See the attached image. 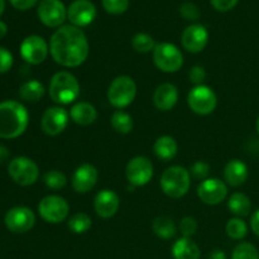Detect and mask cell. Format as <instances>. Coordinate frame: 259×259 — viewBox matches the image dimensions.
I'll use <instances>...</instances> for the list:
<instances>
[{
    "mask_svg": "<svg viewBox=\"0 0 259 259\" xmlns=\"http://www.w3.org/2000/svg\"><path fill=\"white\" fill-rule=\"evenodd\" d=\"M50 53L56 63L63 67H77L89 57L90 46L81 28L62 25L50 39Z\"/></svg>",
    "mask_w": 259,
    "mask_h": 259,
    "instance_id": "cell-1",
    "label": "cell"
},
{
    "mask_svg": "<svg viewBox=\"0 0 259 259\" xmlns=\"http://www.w3.org/2000/svg\"><path fill=\"white\" fill-rule=\"evenodd\" d=\"M28 124L29 114L22 103L15 100L0 103V138H18L27 131Z\"/></svg>",
    "mask_w": 259,
    "mask_h": 259,
    "instance_id": "cell-2",
    "label": "cell"
},
{
    "mask_svg": "<svg viewBox=\"0 0 259 259\" xmlns=\"http://www.w3.org/2000/svg\"><path fill=\"white\" fill-rule=\"evenodd\" d=\"M48 94L53 103L67 105L73 103L80 95V82L76 76L68 71H58L51 78Z\"/></svg>",
    "mask_w": 259,
    "mask_h": 259,
    "instance_id": "cell-3",
    "label": "cell"
},
{
    "mask_svg": "<svg viewBox=\"0 0 259 259\" xmlns=\"http://www.w3.org/2000/svg\"><path fill=\"white\" fill-rule=\"evenodd\" d=\"M162 191L171 199H180L189 192L191 186V175L182 166H171L161 176Z\"/></svg>",
    "mask_w": 259,
    "mask_h": 259,
    "instance_id": "cell-4",
    "label": "cell"
},
{
    "mask_svg": "<svg viewBox=\"0 0 259 259\" xmlns=\"http://www.w3.org/2000/svg\"><path fill=\"white\" fill-rule=\"evenodd\" d=\"M108 100L114 108L124 109L131 105L137 96V83L131 76L121 75L114 78L108 89Z\"/></svg>",
    "mask_w": 259,
    "mask_h": 259,
    "instance_id": "cell-5",
    "label": "cell"
},
{
    "mask_svg": "<svg viewBox=\"0 0 259 259\" xmlns=\"http://www.w3.org/2000/svg\"><path fill=\"white\" fill-rule=\"evenodd\" d=\"M153 62L162 72L175 73L184 65V55L174 43H157L153 51Z\"/></svg>",
    "mask_w": 259,
    "mask_h": 259,
    "instance_id": "cell-6",
    "label": "cell"
},
{
    "mask_svg": "<svg viewBox=\"0 0 259 259\" xmlns=\"http://www.w3.org/2000/svg\"><path fill=\"white\" fill-rule=\"evenodd\" d=\"M8 174L17 185L23 187L32 186L39 177V168L33 159L19 156L13 158L8 164Z\"/></svg>",
    "mask_w": 259,
    "mask_h": 259,
    "instance_id": "cell-7",
    "label": "cell"
},
{
    "mask_svg": "<svg viewBox=\"0 0 259 259\" xmlns=\"http://www.w3.org/2000/svg\"><path fill=\"white\" fill-rule=\"evenodd\" d=\"M38 212L46 223L60 224L67 219L70 214V205L58 195H48L38 204Z\"/></svg>",
    "mask_w": 259,
    "mask_h": 259,
    "instance_id": "cell-8",
    "label": "cell"
},
{
    "mask_svg": "<svg viewBox=\"0 0 259 259\" xmlns=\"http://www.w3.org/2000/svg\"><path fill=\"white\" fill-rule=\"evenodd\" d=\"M187 105L197 115H209L217 109V94L206 85L195 86L187 95Z\"/></svg>",
    "mask_w": 259,
    "mask_h": 259,
    "instance_id": "cell-9",
    "label": "cell"
},
{
    "mask_svg": "<svg viewBox=\"0 0 259 259\" xmlns=\"http://www.w3.org/2000/svg\"><path fill=\"white\" fill-rule=\"evenodd\" d=\"M4 224L9 232L14 234H24L34 227L35 215L32 209L27 206L12 207L5 214Z\"/></svg>",
    "mask_w": 259,
    "mask_h": 259,
    "instance_id": "cell-10",
    "label": "cell"
},
{
    "mask_svg": "<svg viewBox=\"0 0 259 259\" xmlns=\"http://www.w3.org/2000/svg\"><path fill=\"white\" fill-rule=\"evenodd\" d=\"M20 56L29 65H40L50 53V45L40 35H28L20 43Z\"/></svg>",
    "mask_w": 259,
    "mask_h": 259,
    "instance_id": "cell-11",
    "label": "cell"
},
{
    "mask_svg": "<svg viewBox=\"0 0 259 259\" xmlns=\"http://www.w3.org/2000/svg\"><path fill=\"white\" fill-rule=\"evenodd\" d=\"M125 176L133 187L146 186L153 177V163L144 156H137L128 162Z\"/></svg>",
    "mask_w": 259,
    "mask_h": 259,
    "instance_id": "cell-12",
    "label": "cell"
},
{
    "mask_svg": "<svg viewBox=\"0 0 259 259\" xmlns=\"http://www.w3.org/2000/svg\"><path fill=\"white\" fill-rule=\"evenodd\" d=\"M38 18L50 28L62 27L67 19V9L61 0H42L38 5Z\"/></svg>",
    "mask_w": 259,
    "mask_h": 259,
    "instance_id": "cell-13",
    "label": "cell"
},
{
    "mask_svg": "<svg viewBox=\"0 0 259 259\" xmlns=\"http://www.w3.org/2000/svg\"><path fill=\"white\" fill-rule=\"evenodd\" d=\"M70 114L62 106H51L46 109L40 120L43 133L50 137L60 136L68 125Z\"/></svg>",
    "mask_w": 259,
    "mask_h": 259,
    "instance_id": "cell-14",
    "label": "cell"
},
{
    "mask_svg": "<svg viewBox=\"0 0 259 259\" xmlns=\"http://www.w3.org/2000/svg\"><path fill=\"white\" fill-rule=\"evenodd\" d=\"M197 196L206 205H219L228 197V186L220 179L210 177L199 184Z\"/></svg>",
    "mask_w": 259,
    "mask_h": 259,
    "instance_id": "cell-15",
    "label": "cell"
},
{
    "mask_svg": "<svg viewBox=\"0 0 259 259\" xmlns=\"http://www.w3.org/2000/svg\"><path fill=\"white\" fill-rule=\"evenodd\" d=\"M98 10L90 0H75L67 9V19L75 27H88L95 20Z\"/></svg>",
    "mask_w": 259,
    "mask_h": 259,
    "instance_id": "cell-16",
    "label": "cell"
},
{
    "mask_svg": "<svg viewBox=\"0 0 259 259\" xmlns=\"http://www.w3.org/2000/svg\"><path fill=\"white\" fill-rule=\"evenodd\" d=\"M182 47L190 53H200L209 43V32L202 24H191L182 32Z\"/></svg>",
    "mask_w": 259,
    "mask_h": 259,
    "instance_id": "cell-17",
    "label": "cell"
},
{
    "mask_svg": "<svg viewBox=\"0 0 259 259\" xmlns=\"http://www.w3.org/2000/svg\"><path fill=\"white\" fill-rule=\"evenodd\" d=\"M99 172L94 164L82 163L72 175V187L77 194H88L98 184Z\"/></svg>",
    "mask_w": 259,
    "mask_h": 259,
    "instance_id": "cell-18",
    "label": "cell"
},
{
    "mask_svg": "<svg viewBox=\"0 0 259 259\" xmlns=\"http://www.w3.org/2000/svg\"><path fill=\"white\" fill-rule=\"evenodd\" d=\"M120 206V199L113 190H101L96 194L94 200V209L98 217L103 219H110L118 212Z\"/></svg>",
    "mask_w": 259,
    "mask_h": 259,
    "instance_id": "cell-19",
    "label": "cell"
},
{
    "mask_svg": "<svg viewBox=\"0 0 259 259\" xmlns=\"http://www.w3.org/2000/svg\"><path fill=\"white\" fill-rule=\"evenodd\" d=\"M179 101V89L174 83H161L153 94V103L161 111H168L175 108Z\"/></svg>",
    "mask_w": 259,
    "mask_h": 259,
    "instance_id": "cell-20",
    "label": "cell"
},
{
    "mask_svg": "<svg viewBox=\"0 0 259 259\" xmlns=\"http://www.w3.org/2000/svg\"><path fill=\"white\" fill-rule=\"evenodd\" d=\"M248 166L240 159H230L224 168V180L229 186L239 187L247 181Z\"/></svg>",
    "mask_w": 259,
    "mask_h": 259,
    "instance_id": "cell-21",
    "label": "cell"
},
{
    "mask_svg": "<svg viewBox=\"0 0 259 259\" xmlns=\"http://www.w3.org/2000/svg\"><path fill=\"white\" fill-rule=\"evenodd\" d=\"M70 118L75 124L86 126L93 124L98 119V110L95 106L86 101L76 103L70 110Z\"/></svg>",
    "mask_w": 259,
    "mask_h": 259,
    "instance_id": "cell-22",
    "label": "cell"
},
{
    "mask_svg": "<svg viewBox=\"0 0 259 259\" xmlns=\"http://www.w3.org/2000/svg\"><path fill=\"white\" fill-rule=\"evenodd\" d=\"M172 257L174 259H200L201 250L199 245L190 238H180L172 245Z\"/></svg>",
    "mask_w": 259,
    "mask_h": 259,
    "instance_id": "cell-23",
    "label": "cell"
},
{
    "mask_svg": "<svg viewBox=\"0 0 259 259\" xmlns=\"http://www.w3.org/2000/svg\"><path fill=\"white\" fill-rule=\"evenodd\" d=\"M153 152L157 158L162 159L164 162L171 161L176 157L177 152H179V144H177L176 139L174 137L161 136L154 142Z\"/></svg>",
    "mask_w": 259,
    "mask_h": 259,
    "instance_id": "cell-24",
    "label": "cell"
},
{
    "mask_svg": "<svg viewBox=\"0 0 259 259\" xmlns=\"http://www.w3.org/2000/svg\"><path fill=\"white\" fill-rule=\"evenodd\" d=\"M228 209L237 218H244L250 214L252 202H250L249 197L243 192H234L228 199Z\"/></svg>",
    "mask_w": 259,
    "mask_h": 259,
    "instance_id": "cell-25",
    "label": "cell"
},
{
    "mask_svg": "<svg viewBox=\"0 0 259 259\" xmlns=\"http://www.w3.org/2000/svg\"><path fill=\"white\" fill-rule=\"evenodd\" d=\"M46 89L38 80H29L23 83L19 89V96L22 100L28 103H37L45 96Z\"/></svg>",
    "mask_w": 259,
    "mask_h": 259,
    "instance_id": "cell-26",
    "label": "cell"
},
{
    "mask_svg": "<svg viewBox=\"0 0 259 259\" xmlns=\"http://www.w3.org/2000/svg\"><path fill=\"white\" fill-rule=\"evenodd\" d=\"M152 229L154 234L161 239H171L176 235L177 227L174 220L167 217H158L152 223Z\"/></svg>",
    "mask_w": 259,
    "mask_h": 259,
    "instance_id": "cell-27",
    "label": "cell"
},
{
    "mask_svg": "<svg viewBox=\"0 0 259 259\" xmlns=\"http://www.w3.org/2000/svg\"><path fill=\"white\" fill-rule=\"evenodd\" d=\"M133 118L123 110L114 111L111 115V126L119 134H128L133 131Z\"/></svg>",
    "mask_w": 259,
    "mask_h": 259,
    "instance_id": "cell-28",
    "label": "cell"
},
{
    "mask_svg": "<svg viewBox=\"0 0 259 259\" xmlns=\"http://www.w3.org/2000/svg\"><path fill=\"white\" fill-rule=\"evenodd\" d=\"M91 218L85 212H76L68 219L67 227L75 234H83L91 228Z\"/></svg>",
    "mask_w": 259,
    "mask_h": 259,
    "instance_id": "cell-29",
    "label": "cell"
},
{
    "mask_svg": "<svg viewBox=\"0 0 259 259\" xmlns=\"http://www.w3.org/2000/svg\"><path fill=\"white\" fill-rule=\"evenodd\" d=\"M156 46L157 43L154 42L153 37L149 35L148 33H137V34L132 38V47H133V50L138 53L153 52Z\"/></svg>",
    "mask_w": 259,
    "mask_h": 259,
    "instance_id": "cell-30",
    "label": "cell"
},
{
    "mask_svg": "<svg viewBox=\"0 0 259 259\" xmlns=\"http://www.w3.org/2000/svg\"><path fill=\"white\" fill-rule=\"evenodd\" d=\"M225 230H227L228 237L234 240L244 239L248 234V227L242 218H233L228 220Z\"/></svg>",
    "mask_w": 259,
    "mask_h": 259,
    "instance_id": "cell-31",
    "label": "cell"
},
{
    "mask_svg": "<svg viewBox=\"0 0 259 259\" xmlns=\"http://www.w3.org/2000/svg\"><path fill=\"white\" fill-rule=\"evenodd\" d=\"M43 182L51 190H61L67 185V177L60 169H51L43 176Z\"/></svg>",
    "mask_w": 259,
    "mask_h": 259,
    "instance_id": "cell-32",
    "label": "cell"
},
{
    "mask_svg": "<svg viewBox=\"0 0 259 259\" xmlns=\"http://www.w3.org/2000/svg\"><path fill=\"white\" fill-rule=\"evenodd\" d=\"M232 259H259V252L252 243L242 242L233 250Z\"/></svg>",
    "mask_w": 259,
    "mask_h": 259,
    "instance_id": "cell-33",
    "label": "cell"
},
{
    "mask_svg": "<svg viewBox=\"0 0 259 259\" xmlns=\"http://www.w3.org/2000/svg\"><path fill=\"white\" fill-rule=\"evenodd\" d=\"M103 8L106 13L113 15H120L129 8V0H101Z\"/></svg>",
    "mask_w": 259,
    "mask_h": 259,
    "instance_id": "cell-34",
    "label": "cell"
},
{
    "mask_svg": "<svg viewBox=\"0 0 259 259\" xmlns=\"http://www.w3.org/2000/svg\"><path fill=\"white\" fill-rule=\"evenodd\" d=\"M179 229L181 232V234L185 238H190L196 233L197 230V222L195 218L192 217H185L182 218L181 222H180Z\"/></svg>",
    "mask_w": 259,
    "mask_h": 259,
    "instance_id": "cell-35",
    "label": "cell"
},
{
    "mask_svg": "<svg viewBox=\"0 0 259 259\" xmlns=\"http://www.w3.org/2000/svg\"><path fill=\"white\" fill-rule=\"evenodd\" d=\"M209 174H210V166L209 163H206V162L204 161L195 162V163L192 164L191 169H190V175H191L194 179L201 180V181L209 179V177H207L209 176Z\"/></svg>",
    "mask_w": 259,
    "mask_h": 259,
    "instance_id": "cell-36",
    "label": "cell"
},
{
    "mask_svg": "<svg viewBox=\"0 0 259 259\" xmlns=\"http://www.w3.org/2000/svg\"><path fill=\"white\" fill-rule=\"evenodd\" d=\"M180 14H181V17L185 18L186 20L195 22V20L199 19L201 13H200L199 8H197L194 3L186 2L180 7Z\"/></svg>",
    "mask_w": 259,
    "mask_h": 259,
    "instance_id": "cell-37",
    "label": "cell"
},
{
    "mask_svg": "<svg viewBox=\"0 0 259 259\" xmlns=\"http://www.w3.org/2000/svg\"><path fill=\"white\" fill-rule=\"evenodd\" d=\"M14 58L12 52L4 47H0V73H5L13 67Z\"/></svg>",
    "mask_w": 259,
    "mask_h": 259,
    "instance_id": "cell-38",
    "label": "cell"
},
{
    "mask_svg": "<svg viewBox=\"0 0 259 259\" xmlns=\"http://www.w3.org/2000/svg\"><path fill=\"white\" fill-rule=\"evenodd\" d=\"M189 78L195 86L202 85V82L206 80V71H205V68L202 67V66H194V67H191V70H190Z\"/></svg>",
    "mask_w": 259,
    "mask_h": 259,
    "instance_id": "cell-39",
    "label": "cell"
},
{
    "mask_svg": "<svg viewBox=\"0 0 259 259\" xmlns=\"http://www.w3.org/2000/svg\"><path fill=\"white\" fill-rule=\"evenodd\" d=\"M238 2H239V0H210L212 7H214L218 12L222 13L232 10L233 8L238 4Z\"/></svg>",
    "mask_w": 259,
    "mask_h": 259,
    "instance_id": "cell-40",
    "label": "cell"
},
{
    "mask_svg": "<svg viewBox=\"0 0 259 259\" xmlns=\"http://www.w3.org/2000/svg\"><path fill=\"white\" fill-rule=\"evenodd\" d=\"M10 4L18 10H28L34 7L38 0H9Z\"/></svg>",
    "mask_w": 259,
    "mask_h": 259,
    "instance_id": "cell-41",
    "label": "cell"
},
{
    "mask_svg": "<svg viewBox=\"0 0 259 259\" xmlns=\"http://www.w3.org/2000/svg\"><path fill=\"white\" fill-rule=\"evenodd\" d=\"M250 228H252V232L259 237V209L253 212L252 218H250Z\"/></svg>",
    "mask_w": 259,
    "mask_h": 259,
    "instance_id": "cell-42",
    "label": "cell"
},
{
    "mask_svg": "<svg viewBox=\"0 0 259 259\" xmlns=\"http://www.w3.org/2000/svg\"><path fill=\"white\" fill-rule=\"evenodd\" d=\"M9 158H10L9 149H8L5 146H2V144H0V164L9 161Z\"/></svg>",
    "mask_w": 259,
    "mask_h": 259,
    "instance_id": "cell-43",
    "label": "cell"
},
{
    "mask_svg": "<svg viewBox=\"0 0 259 259\" xmlns=\"http://www.w3.org/2000/svg\"><path fill=\"white\" fill-rule=\"evenodd\" d=\"M209 259H227V254H225L224 250L215 249L210 253Z\"/></svg>",
    "mask_w": 259,
    "mask_h": 259,
    "instance_id": "cell-44",
    "label": "cell"
},
{
    "mask_svg": "<svg viewBox=\"0 0 259 259\" xmlns=\"http://www.w3.org/2000/svg\"><path fill=\"white\" fill-rule=\"evenodd\" d=\"M8 33V25L7 23H4L3 20H0V39L4 38Z\"/></svg>",
    "mask_w": 259,
    "mask_h": 259,
    "instance_id": "cell-45",
    "label": "cell"
},
{
    "mask_svg": "<svg viewBox=\"0 0 259 259\" xmlns=\"http://www.w3.org/2000/svg\"><path fill=\"white\" fill-rule=\"evenodd\" d=\"M5 10V0H0V15L4 13Z\"/></svg>",
    "mask_w": 259,
    "mask_h": 259,
    "instance_id": "cell-46",
    "label": "cell"
},
{
    "mask_svg": "<svg viewBox=\"0 0 259 259\" xmlns=\"http://www.w3.org/2000/svg\"><path fill=\"white\" fill-rule=\"evenodd\" d=\"M255 126H257V132H258V134H259V116H258V119H257V124H255Z\"/></svg>",
    "mask_w": 259,
    "mask_h": 259,
    "instance_id": "cell-47",
    "label": "cell"
}]
</instances>
